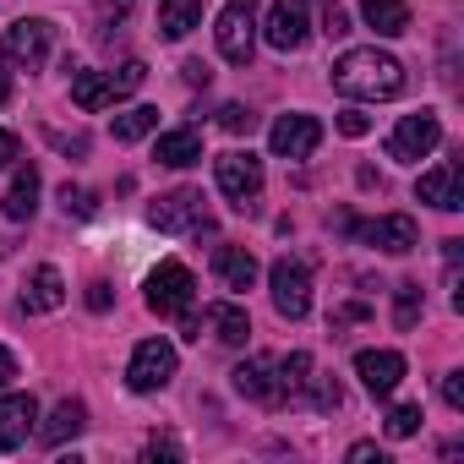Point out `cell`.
Listing matches in <instances>:
<instances>
[{
  "mask_svg": "<svg viewBox=\"0 0 464 464\" xmlns=\"http://www.w3.org/2000/svg\"><path fill=\"white\" fill-rule=\"evenodd\" d=\"M334 88L344 99H399L404 93V66L388 50H344L334 61Z\"/></svg>",
  "mask_w": 464,
  "mask_h": 464,
  "instance_id": "6da1fadb",
  "label": "cell"
},
{
  "mask_svg": "<svg viewBox=\"0 0 464 464\" xmlns=\"http://www.w3.org/2000/svg\"><path fill=\"white\" fill-rule=\"evenodd\" d=\"M213 39H218V55L229 66H252V50H257V6L252 0H229V6L218 12Z\"/></svg>",
  "mask_w": 464,
  "mask_h": 464,
  "instance_id": "7a4b0ae2",
  "label": "cell"
},
{
  "mask_svg": "<svg viewBox=\"0 0 464 464\" xmlns=\"http://www.w3.org/2000/svg\"><path fill=\"white\" fill-rule=\"evenodd\" d=\"M148 224L164 229V236H197V229H208V202H202V191H191V186L164 191V197H153Z\"/></svg>",
  "mask_w": 464,
  "mask_h": 464,
  "instance_id": "3957f363",
  "label": "cell"
},
{
  "mask_svg": "<svg viewBox=\"0 0 464 464\" xmlns=\"http://www.w3.org/2000/svg\"><path fill=\"white\" fill-rule=\"evenodd\" d=\"M50 44H55V23L44 17H23L6 28V39H0V55H6L17 72H39L50 61Z\"/></svg>",
  "mask_w": 464,
  "mask_h": 464,
  "instance_id": "277c9868",
  "label": "cell"
},
{
  "mask_svg": "<svg viewBox=\"0 0 464 464\" xmlns=\"http://www.w3.org/2000/svg\"><path fill=\"white\" fill-rule=\"evenodd\" d=\"M191 301H197V279H191L186 263H159V268L148 274V306H153L159 317H186Z\"/></svg>",
  "mask_w": 464,
  "mask_h": 464,
  "instance_id": "5b68a950",
  "label": "cell"
},
{
  "mask_svg": "<svg viewBox=\"0 0 464 464\" xmlns=\"http://www.w3.org/2000/svg\"><path fill=\"white\" fill-rule=\"evenodd\" d=\"M268 290H274V312H279V317L301 323V317L312 312V274H306V263L279 257V263L268 268Z\"/></svg>",
  "mask_w": 464,
  "mask_h": 464,
  "instance_id": "8992f818",
  "label": "cell"
},
{
  "mask_svg": "<svg viewBox=\"0 0 464 464\" xmlns=\"http://www.w3.org/2000/svg\"><path fill=\"white\" fill-rule=\"evenodd\" d=\"M169 377H175V344H164V339H142V344L131 350L126 388H131V393H159V388H169Z\"/></svg>",
  "mask_w": 464,
  "mask_h": 464,
  "instance_id": "52a82bcc",
  "label": "cell"
},
{
  "mask_svg": "<svg viewBox=\"0 0 464 464\" xmlns=\"http://www.w3.org/2000/svg\"><path fill=\"white\" fill-rule=\"evenodd\" d=\"M213 175H218V191L236 208H252L263 191V159H252V153H218Z\"/></svg>",
  "mask_w": 464,
  "mask_h": 464,
  "instance_id": "ba28073f",
  "label": "cell"
},
{
  "mask_svg": "<svg viewBox=\"0 0 464 464\" xmlns=\"http://www.w3.org/2000/svg\"><path fill=\"white\" fill-rule=\"evenodd\" d=\"M350 229H355L366 246L388 252V257H404V252H415V246H420V229H415V218H410V213H382V218H372V224H355V218H350Z\"/></svg>",
  "mask_w": 464,
  "mask_h": 464,
  "instance_id": "9c48e42d",
  "label": "cell"
},
{
  "mask_svg": "<svg viewBox=\"0 0 464 464\" xmlns=\"http://www.w3.org/2000/svg\"><path fill=\"white\" fill-rule=\"evenodd\" d=\"M437 142H442V121H437L431 110H420V115H404V121L393 126V137H388V153H393L399 164H415V159H426Z\"/></svg>",
  "mask_w": 464,
  "mask_h": 464,
  "instance_id": "30bf717a",
  "label": "cell"
},
{
  "mask_svg": "<svg viewBox=\"0 0 464 464\" xmlns=\"http://www.w3.org/2000/svg\"><path fill=\"white\" fill-rule=\"evenodd\" d=\"M268 142H274L279 159H312L317 142H323V121L317 115H279L274 131H268Z\"/></svg>",
  "mask_w": 464,
  "mask_h": 464,
  "instance_id": "8fae6325",
  "label": "cell"
},
{
  "mask_svg": "<svg viewBox=\"0 0 464 464\" xmlns=\"http://www.w3.org/2000/svg\"><path fill=\"white\" fill-rule=\"evenodd\" d=\"M229 377H236V393H246V399H257V404H268V410H279V404H285L279 361H268V355H257V361L236 366V372H229Z\"/></svg>",
  "mask_w": 464,
  "mask_h": 464,
  "instance_id": "7c38bea8",
  "label": "cell"
},
{
  "mask_svg": "<svg viewBox=\"0 0 464 464\" xmlns=\"http://www.w3.org/2000/svg\"><path fill=\"white\" fill-rule=\"evenodd\" d=\"M415 191H420V202H431V208H442V213H459V208H464V164L448 159V164L426 169Z\"/></svg>",
  "mask_w": 464,
  "mask_h": 464,
  "instance_id": "4fadbf2b",
  "label": "cell"
},
{
  "mask_svg": "<svg viewBox=\"0 0 464 464\" xmlns=\"http://www.w3.org/2000/svg\"><path fill=\"white\" fill-rule=\"evenodd\" d=\"M306 34H312V23H306V0H274L263 39H268L274 50H301Z\"/></svg>",
  "mask_w": 464,
  "mask_h": 464,
  "instance_id": "5bb4252c",
  "label": "cell"
},
{
  "mask_svg": "<svg viewBox=\"0 0 464 464\" xmlns=\"http://www.w3.org/2000/svg\"><path fill=\"white\" fill-rule=\"evenodd\" d=\"M355 377L366 382V393L388 399V393L399 388V377H404V355H399V350H361V355H355Z\"/></svg>",
  "mask_w": 464,
  "mask_h": 464,
  "instance_id": "9a60e30c",
  "label": "cell"
},
{
  "mask_svg": "<svg viewBox=\"0 0 464 464\" xmlns=\"http://www.w3.org/2000/svg\"><path fill=\"white\" fill-rule=\"evenodd\" d=\"M34 420H39V404H34V393H6V399H0V453L23 448Z\"/></svg>",
  "mask_w": 464,
  "mask_h": 464,
  "instance_id": "2e32d148",
  "label": "cell"
},
{
  "mask_svg": "<svg viewBox=\"0 0 464 464\" xmlns=\"http://www.w3.org/2000/svg\"><path fill=\"white\" fill-rule=\"evenodd\" d=\"M213 274H218L224 290H252L257 285V257L246 246H218L213 252Z\"/></svg>",
  "mask_w": 464,
  "mask_h": 464,
  "instance_id": "e0dca14e",
  "label": "cell"
},
{
  "mask_svg": "<svg viewBox=\"0 0 464 464\" xmlns=\"http://www.w3.org/2000/svg\"><path fill=\"white\" fill-rule=\"evenodd\" d=\"M153 159H159V164H169V169H186V164H197V159H202V131H197V126L164 131V137H159V148H153Z\"/></svg>",
  "mask_w": 464,
  "mask_h": 464,
  "instance_id": "ac0fdd59",
  "label": "cell"
},
{
  "mask_svg": "<svg viewBox=\"0 0 464 464\" xmlns=\"http://www.w3.org/2000/svg\"><path fill=\"white\" fill-rule=\"evenodd\" d=\"M23 306L28 312H55V306H66V279H61V268H34V279H28V290H23Z\"/></svg>",
  "mask_w": 464,
  "mask_h": 464,
  "instance_id": "d6986e66",
  "label": "cell"
},
{
  "mask_svg": "<svg viewBox=\"0 0 464 464\" xmlns=\"http://www.w3.org/2000/svg\"><path fill=\"white\" fill-rule=\"evenodd\" d=\"M208 328H213L218 344H246V339H252V317H246V306H236V301L208 306Z\"/></svg>",
  "mask_w": 464,
  "mask_h": 464,
  "instance_id": "ffe728a7",
  "label": "cell"
},
{
  "mask_svg": "<svg viewBox=\"0 0 464 464\" xmlns=\"http://www.w3.org/2000/svg\"><path fill=\"white\" fill-rule=\"evenodd\" d=\"M361 17H366V28L382 34V39L410 34V6H404V0H361Z\"/></svg>",
  "mask_w": 464,
  "mask_h": 464,
  "instance_id": "44dd1931",
  "label": "cell"
},
{
  "mask_svg": "<svg viewBox=\"0 0 464 464\" xmlns=\"http://www.w3.org/2000/svg\"><path fill=\"white\" fill-rule=\"evenodd\" d=\"M34 208H39V169L23 164L17 180H12V191H6V202H0V213H6L12 224H23V218H34Z\"/></svg>",
  "mask_w": 464,
  "mask_h": 464,
  "instance_id": "7402d4cb",
  "label": "cell"
},
{
  "mask_svg": "<svg viewBox=\"0 0 464 464\" xmlns=\"http://www.w3.org/2000/svg\"><path fill=\"white\" fill-rule=\"evenodd\" d=\"M72 104L88 110V115H99V110L115 104V82H110L104 72H77V77H72Z\"/></svg>",
  "mask_w": 464,
  "mask_h": 464,
  "instance_id": "603a6c76",
  "label": "cell"
},
{
  "mask_svg": "<svg viewBox=\"0 0 464 464\" xmlns=\"http://www.w3.org/2000/svg\"><path fill=\"white\" fill-rule=\"evenodd\" d=\"M82 426H88V410H82V399H61V404L50 410V420L39 426V437L55 448V442H66V437H77Z\"/></svg>",
  "mask_w": 464,
  "mask_h": 464,
  "instance_id": "cb8c5ba5",
  "label": "cell"
},
{
  "mask_svg": "<svg viewBox=\"0 0 464 464\" xmlns=\"http://www.w3.org/2000/svg\"><path fill=\"white\" fill-rule=\"evenodd\" d=\"M159 28L164 39H186L191 28H202V0H159Z\"/></svg>",
  "mask_w": 464,
  "mask_h": 464,
  "instance_id": "d4e9b609",
  "label": "cell"
},
{
  "mask_svg": "<svg viewBox=\"0 0 464 464\" xmlns=\"http://www.w3.org/2000/svg\"><path fill=\"white\" fill-rule=\"evenodd\" d=\"M148 131H159V110H153V104H137V110L115 115V142H137V137H148Z\"/></svg>",
  "mask_w": 464,
  "mask_h": 464,
  "instance_id": "484cf974",
  "label": "cell"
},
{
  "mask_svg": "<svg viewBox=\"0 0 464 464\" xmlns=\"http://www.w3.org/2000/svg\"><path fill=\"white\" fill-rule=\"evenodd\" d=\"M295 399H306V404H312L317 415H328V410H339V404H344L339 382H334V377H317V372H312V377L301 382V393H295Z\"/></svg>",
  "mask_w": 464,
  "mask_h": 464,
  "instance_id": "4316f807",
  "label": "cell"
},
{
  "mask_svg": "<svg viewBox=\"0 0 464 464\" xmlns=\"http://www.w3.org/2000/svg\"><path fill=\"white\" fill-rule=\"evenodd\" d=\"M312 377V355L306 350H290V355H279V382H285V404H295V393H301V382Z\"/></svg>",
  "mask_w": 464,
  "mask_h": 464,
  "instance_id": "83f0119b",
  "label": "cell"
},
{
  "mask_svg": "<svg viewBox=\"0 0 464 464\" xmlns=\"http://www.w3.org/2000/svg\"><path fill=\"white\" fill-rule=\"evenodd\" d=\"M420 306H426L420 285H399V290H393V323H399V328H415V323H420Z\"/></svg>",
  "mask_w": 464,
  "mask_h": 464,
  "instance_id": "f1b7e54d",
  "label": "cell"
},
{
  "mask_svg": "<svg viewBox=\"0 0 464 464\" xmlns=\"http://www.w3.org/2000/svg\"><path fill=\"white\" fill-rule=\"evenodd\" d=\"M218 126H224L229 137H252V126H257V115H252L246 104H224V110H218Z\"/></svg>",
  "mask_w": 464,
  "mask_h": 464,
  "instance_id": "f546056e",
  "label": "cell"
},
{
  "mask_svg": "<svg viewBox=\"0 0 464 464\" xmlns=\"http://www.w3.org/2000/svg\"><path fill=\"white\" fill-rule=\"evenodd\" d=\"M61 208H66V218H93L99 202H93V191H82V186L66 180V186H61Z\"/></svg>",
  "mask_w": 464,
  "mask_h": 464,
  "instance_id": "4dcf8cb0",
  "label": "cell"
},
{
  "mask_svg": "<svg viewBox=\"0 0 464 464\" xmlns=\"http://www.w3.org/2000/svg\"><path fill=\"white\" fill-rule=\"evenodd\" d=\"M415 431H420V404H393L388 437H415Z\"/></svg>",
  "mask_w": 464,
  "mask_h": 464,
  "instance_id": "1f68e13d",
  "label": "cell"
},
{
  "mask_svg": "<svg viewBox=\"0 0 464 464\" xmlns=\"http://www.w3.org/2000/svg\"><path fill=\"white\" fill-rule=\"evenodd\" d=\"M142 77H148V66H142V61H126V66H121V72L110 77V82H115V99L137 93V88H142Z\"/></svg>",
  "mask_w": 464,
  "mask_h": 464,
  "instance_id": "d6a6232c",
  "label": "cell"
},
{
  "mask_svg": "<svg viewBox=\"0 0 464 464\" xmlns=\"http://www.w3.org/2000/svg\"><path fill=\"white\" fill-rule=\"evenodd\" d=\"M317 6H323V34L328 39H344L350 34V17L339 12V0H317Z\"/></svg>",
  "mask_w": 464,
  "mask_h": 464,
  "instance_id": "836d02e7",
  "label": "cell"
},
{
  "mask_svg": "<svg viewBox=\"0 0 464 464\" xmlns=\"http://www.w3.org/2000/svg\"><path fill=\"white\" fill-rule=\"evenodd\" d=\"M339 131H344V137H366V131H372V115H361V110H339Z\"/></svg>",
  "mask_w": 464,
  "mask_h": 464,
  "instance_id": "e575fe53",
  "label": "cell"
},
{
  "mask_svg": "<svg viewBox=\"0 0 464 464\" xmlns=\"http://www.w3.org/2000/svg\"><path fill=\"white\" fill-rule=\"evenodd\" d=\"M442 404L448 410H464V372H448L442 377Z\"/></svg>",
  "mask_w": 464,
  "mask_h": 464,
  "instance_id": "d590c367",
  "label": "cell"
},
{
  "mask_svg": "<svg viewBox=\"0 0 464 464\" xmlns=\"http://www.w3.org/2000/svg\"><path fill=\"white\" fill-rule=\"evenodd\" d=\"M88 306H93V312H110V306H115V290H110L104 279H93V285H88Z\"/></svg>",
  "mask_w": 464,
  "mask_h": 464,
  "instance_id": "8d00e7d4",
  "label": "cell"
},
{
  "mask_svg": "<svg viewBox=\"0 0 464 464\" xmlns=\"http://www.w3.org/2000/svg\"><path fill=\"white\" fill-rule=\"evenodd\" d=\"M366 317H372V312H366V306H339V312H334V317H328V328H334V334H339V328H350V323H366Z\"/></svg>",
  "mask_w": 464,
  "mask_h": 464,
  "instance_id": "74e56055",
  "label": "cell"
},
{
  "mask_svg": "<svg viewBox=\"0 0 464 464\" xmlns=\"http://www.w3.org/2000/svg\"><path fill=\"white\" fill-rule=\"evenodd\" d=\"M180 77H186V88H208V82H213V72H208L202 61H186V66H180Z\"/></svg>",
  "mask_w": 464,
  "mask_h": 464,
  "instance_id": "f35d334b",
  "label": "cell"
},
{
  "mask_svg": "<svg viewBox=\"0 0 464 464\" xmlns=\"http://www.w3.org/2000/svg\"><path fill=\"white\" fill-rule=\"evenodd\" d=\"M12 377H17V355L0 344V388H12Z\"/></svg>",
  "mask_w": 464,
  "mask_h": 464,
  "instance_id": "ab89813d",
  "label": "cell"
},
{
  "mask_svg": "<svg viewBox=\"0 0 464 464\" xmlns=\"http://www.w3.org/2000/svg\"><path fill=\"white\" fill-rule=\"evenodd\" d=\"M17 159V131H0V169Z\"/></svg>",
  "mask_w": 464,
  "mask_h": 464,
  "instance_id": "60d3db41",
  "label": "cell"
},
{
  "mask_svg": "<svg viewBox=\"0 0 464 464\" xmlns=\"http://www.w3.org/2000/svg\"><path fill=\"white\" fill-rule=\"evenodd\" d=\"M159 453H164V459H180V448H175L169 437H153V442H148V459H159Z\"/></svg>",
  "mask_w": 464,
  "mask_h": 464,
  "instance_id": "b9f144b4",
  "label": "cell"
},
{
  "mask_svg": "<svg viewBox=\"0 0 464 464\" xmlns=\"http://www.w3.org/2000/svg\"><path fill=\"white\" fill-rule=\"evenodd\" d=\"M350 459H355V464H366V459H377V464H382V448H377V442H355V448H350Z\"/></svg>",
  "mask_w": 464,
  "mask_h": 464,
  "instance_id": "7bdbcfd3",
  "label": "cell"
},
{
  "mask_svg": "<svg viewBox=\"0 0 464 464\" xmlns=\"http://www.w3.org/2000/svg\"><path fill=\"white\" fill-rule=\"evenodd\" d=\"M6 99H12V82H6V77H0V104H6Z\"/></svg>",
  "mask_w": 464,
  "mask_h": 464,
  "instance_id": "ee69618b",
  "label": "cell"
}]
</instances>
